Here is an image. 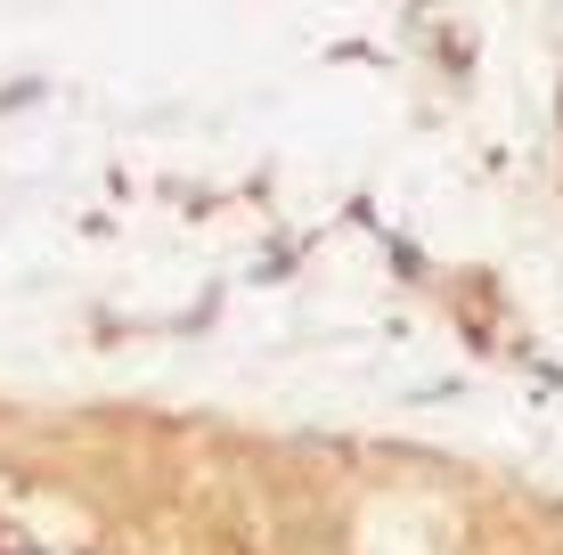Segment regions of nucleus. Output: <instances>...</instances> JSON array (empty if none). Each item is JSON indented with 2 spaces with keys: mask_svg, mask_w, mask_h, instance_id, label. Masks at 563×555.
Masks as SVG:
<instances>
[{
  "mask_svg": "<svg viewBox=\"0 0 563 555\" xmlns=\"http://www.w3.org/2000/svg\"><path fill=\"white\" fill-rule=\"evenodd\" d=\"M205 555H254V547H245L238 531H212V540H205Z\"/></svg>",
  "mask_w": 563,
  "mask_h": 555,
  "instance_id": "1",
  "label": "nucleus"
}]
</instances>
